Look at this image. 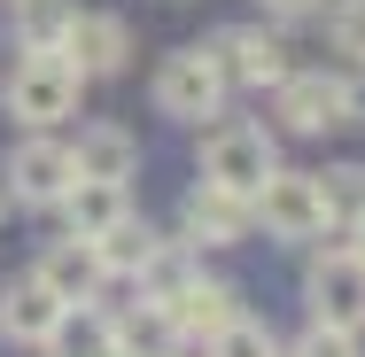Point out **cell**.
I'll return each mask as SVG.
<instances>
[{"label":"cell","instance_id":"cell-1","mask_svg":"<svg viewBox=\"0 0 365 357\" xmlns=\"http://www.w3.org/2000/svg\"><path fill=\"white\" fill-rule=\"evenodd\" d=\"M272 171H280V140H272L264 125H249V117L210 125V140H202V187H218V195H241V202H249Z\"/></svg>","mask_w":365,"mask_h":357},{"label":"cell","instance_id":"cell-2","mask_svg":"<svg viewBox=\"0 0 365 357\" xmlns=\"http://www.w3.org/2000/svg\"><path fill=\"white\" fill-rule=\"evenodd\" d=\"M155 109L171 117V125H210V117H225V71H218V55L210 47H171L163 63H155Z\"/></svg>","mask_w":365,"mask_h":357},{"label":"cell","instance_id":"cell-3","mask_svg":"<svg viewBox=\"0 0 365 357\" xmlns=\"http://www.w3.org/2000/svg\"><path fill=\"white\" fill-rule=\"evenodd\" d=\"M78 86H86V78H78L63 55H16V71L0 86V109H8L24 133H47V125H63L78 109Z\"/></svg>","mask_w":365,"mask_h":357},{"label":"cell","instance_id":"cell-4","mask_svg":"<svg viewBox=\"0 0 365 357\" xmlns=\"http://www.w3.org/2000/svg\"><path fill=\"white\" fill-rule=\"evenodd\" d=\"M272 101H280V125H288V133H303V140L342 133V125H358V117H365L358 78H342V71H295Z\"/></svg>","mask_w":365,"mask_h":357},{"label":"cell","instance_id":"cell-5","mask_svg":"<svg viewBox=\"0 0 365 357\" xmlns=\"http://www.w3.org/2000/svg\"><path fill=\"white\" fill-rule=\"evenodd\" d=\"M303 303H311V326L365 334V257L350 249V241L311 257V272H303Z\"/></svg>","mask_w":365,"mask_h":357},{"label":"cell","instance_id":"cell-6","mask_svg":"<svg viewBox=\"0 0 365 357\" xmlns=\"http://www.w3.org/2000/svg\"><path fill=\"white\" fill-rule=\"evenodd\" d=\"M210 55H218L225 86H249V93H280V86L295 78L288 39H280V31H264V24H225L218 39H210Z\"/></svg>","mask_w":365,"mask_h":357},{"label":"cell","instance_id":"cell-7","mask_svg":"<svg viewBox=\"0 0 365 357\" xmlns=\"http://www.w3.org/2000/svg\"><path fill=\"white\" fill-rule=\"evenodd\" d=\"M257 225L272 241H319L327 233V195H319V171H272L257 195H249Z\"/></svg>","mask_w":365,"mask_h":357},{"label":"cell","instance_id":"cell-8","mask_svg":"<svg viewBox=\"0 0 365 357\" xmlns=\"http://www.w3.org/2000/svg\"><path fill=\"white\" fill-rule=\"evenodd\" d=\"M163 319H171L179 342H210V334H225V326L241 319V287L210 280V272H187V280L163 295Z\"/></svg>","mask_w":365,"mask_h":357},{"label":"cell","instance_id":"cell-9","mask_svg":"<svg viewBox=\"0 0 365 357\" xmlns=\"http://www.w3.org/2000/svg\"><path fill=\"white\" fill-rule=\"evenodd\" d=\"M71 148L47 140V133H24V140L8 148V195L16 202H31V210H55L63 195H71Z\"/></svg>","mask_w":365,"mask_h":357},{"label":"cell","instance_id":"cell-10","mask_svg":"<svg viewBox=\"0 0 365 357\" xmlns=\"http://www.w3.org/2000/svg\"><path fill=\"white\" fill-rule=\"evenodd\" d=\"M179 233H187V249H241V241L257 233V210H249L241 195H218V187H187Z\"/></svg>","mask_w":365,"mask_h":357},{"label":"cell","instance_id":"cell-11","mask_svg":"<svg viewBox=\"0 0 365 357\" xmlns=\"http://www.w3.org/2000/svg\"><path fill=\"white\" fill-rule=\"evenodd\" d=\"M63 63L78 78H125L133 63V31H125V16H71V31H63Z\"/></svg>","mask_w":365,"mask_h":357},{"label":"cell","instance_id":"cell-12","mask_svg":"<svg viewBox=\"0 0 365 357\" xmlns=\"http://www.w3.org/2000/svg\"><path fill=\"white\" fill-rule=\"evenodd\" d=\"M63 319H71V303H55L39 280H8V287H0V334H8V342H24V350H55Z\"/></svg>","mask_w":365,"mask_h":357},{"label":"cell","instance_id":"cell-13","mask_svg":"<svg viewBox=\"0 0 365 357\" xmlns=\"http://www.w3.org/2000/svg\"><path fill=\"white\" fill-rule=\"evenodd\" d=\"M31 280L47 287L55 303H71V311H86L93 295H101V257H93V241H55V249H39V264H31Z\"/></svg>","mask_w":365,"mask_h":357},{"label":"cell","instance_id":"cell-14","mask_svg":"<svg viewBox=\"0 0 365 357\" xmlns=\"http://www.w3.org/2000/svg\"><path fill=\"white\" fill-rule=\"evenodd\" d=\"M71 171L78 179H109V187H125L133 171H140V140L125 133V125H86L71 148Z\"/></svg>","mask_w":365,"mask_h":357},{"label":"cell","instance_id":"cell-15","mask_svg":"<svg viewBox=\"0 0 365 357\" xmlns=\"http://www.w3.org/2000/svg\"><path fill=\"white\" fill-rule=\"evenodd\" d=\"M55 210L71 217V241H101L109 225H125V217H133V195H125V187H109V179H71V195H63Z\"/></svg>","mask_w":365,"mask_h":357},{"label":"cell","instance_id":"cell-16","mask_svg":"<svg viewBox=\"0 0 365 357\" xmlns=\"http://www.w3.org/2000/svg\"><path fill=\"white\" fill-rule=\"evenodd\" d=\"M101 334H109V357H171V319H163V303H140V311H117V319H101Z\"/></svg>","mask_w":365,"mask_h":357},{"label":"cell","instance_id":"cell-17","mask_svg":"<svg viewBox=\"0 0 365 357\" xmlns=\"http://www.w3.org/2000/svg\"><path fill=\"white\" fill-rule=\"evenodd\" d=\"M71 0H8V31L24 55H63V31H71Z\"/></svg>","mask_w":365,"mask_h":357},{"label":"cell","instance_id":"cell-18","mask_svg":"<svg viewBox=\"0 0 365 357\" xmlns=\"http://www.w3.org/2000/svg\"><path fill=\"white\" fill-rule=\"evenodd\" d=\"M155 249H163V241H155V225H148V217H125V225H109V233L93 241V257H101V272H109V280H140L148 264H155Z\"/></svg>","mask_w":365,"mask_h":357},{"label":"cell","instance_id":"cell-19","mask_svg":"<svg viewBox=\"0 0 365 357\" xmlns=\"http://www.w3.org/2000/svg\"><path fill=\"white\" fill-rule=\"evenodd\" d=\"M319 195H327V225H358V217H365V163L319 171Z\"/></svg>","mask_w":365,"mask_h":357},{"label":"cell","instance_id":"cell-20","mask_svg":"<svg viewBox=\"0 0 365 357\" xmlns=\"http://www.w3.org/2000/svg\"><path fill=\"white\" fill-rule=\"evenodd\" d=\"M202 350H210V357H280V334H272L264 319H249V311H241V319H233L225 334H210Z\"/></svg>","mask_w":365,"mask_h":357},{"label":"cell","instance_id":"cell-21","mask_svg":"<svg viewBox=\"0 0 365 357\" xmlns=\"http://www.w3.org/2000/svg\"><path fill=\"white\" fill-rule=\"evenodd\" d=\"M327 39H334V55H342L350 71H365V0H334Z\"/></svg>","mask_w":365,"mask_h":357},{"label":"cell","instance_id":"cell-22","mask_svg":"<svg viewBox=\"0 0 365 357\" xmlns=\"http://www.w3.org/2000/svg\"><path fill=\"white\" fill-rule=\"evenodd\" d=\"M280 357H365V350H358V334H334V326H303V334H295V350H280Z\"/></svg>","mask_w":365,"mask_h":357},{"label":"cell","instance_id":"cell-23","mask_svg":"<svg viewBox=\"0 0 365 357\" xmlns=\"http://www.w3.org/2000/svg\"><path fill=\"white\" fill-rule=\"evenodd\" d=\"M264 16H280V24H295V16H311V8H327V0H257Z\"/></svg>","mask_w":365,"mask_h":357},{"label":"cell","instance_id":"cell-24","mask_svg":"<svg viewBox=\"0 0 365 357\" xmlns=\"http://www.w3.org/2000/svg\"><path fill=\"white\" fill-rule=\"evenodd\" d=\"M350 249H358V257H365V217H358V225H350Z\"/></svg>","mask_w":365,"mask_h":357},{"label":"cell","instance_id":"cell-25","mask_svg":"<svg viewBox=\"0 0 365 357\" xmlns=\"http://www.w3.org/2000/svg\"><path fill=\"white\" fill-rule=\"evenodd\" d=\"M0 210H8V202H0Z\"/></svg>","mask_w":365,"mask_h":357}]
</instances>
